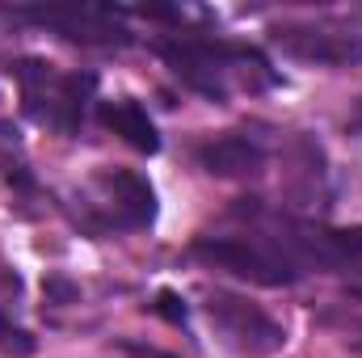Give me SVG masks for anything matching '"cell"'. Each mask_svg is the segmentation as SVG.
<instances>
[{
    "label": "cell",
    "instance_id": "cell-1",
    "mask_svg": "<svg viewBox=\"0 0 362 358\" xmlns=\"http://www.w3.org/2000/svg\"><path fill=\"white\" fill-rule=\"evenodd\" d=\"M160 55H165V64L177 72L189 89L202 93V97H211V101H223V97L232 93V85H240V89H262V85L274 81L270 64H266L257 51H249V47L177 38V42H165Z\"/></svg>",
    "mask_w": 362,
    "mask_h": 358
},
{
    "label": "cell",
    "instance_id": "cell-2",
    "mask_svg": "<svg viewBox=\"0 0 362 358\" xmlns=\"http://www.w3.org/2000/svg\"><path fill=\"white\" fill-rule=\"evenodd\" d=\"M194 258L215 270H228L236 278H249L257 287H291L303 266L291 258V249L278 236H198Z\"/></svg>",
    "mask_w": 362,
    "mask_h": 358
},
{
    "label": "cell",
    "instance_id": "cell-3",
    "mask_svg": "<svg viewBox=\"0 0 362 358\" xmlns=\"http://www.w3.org/2000/svg\"><path fill=\"white\" fill-rule=\"evenodd\" d=\"M81 198H85L93 228L135 232V228H148L152 215H156V190L135 169H101V173H93Z\"/></svg>",
    "mask_w": 362,
    "mask_h": 358
},
{
    "label": "cell",
    "instance_id": "cell-4",
    "mask_svg": "<svg viewBox=\"0 0 362 358\" xmlns=\"http://www.w3.org/2000/svg\"><path fill=\"white\" fill-rule=\"evenodd\" d=\"M202 308H206L215 333H219L236 354L266 358V354H274V350L286 346V329L274 321L266 308H257V304L245 299V295H232V291H206Z\"/></svg>",
    "mask_w": 362,
    "mask_h": 358
},
{
    "label": "cell",
    "instance_id": "cell-5",
    "mask_svg": "<svg viewBox=\"0 0 362 358\" xmlns=\"http://www.w3.org/2000/svg\"><path fill=\"white\" fill-rule=\"evenodd\" d=\"M17 17L55 30L68 42H85V47H114L127 42V30L118 25V13L97 8V4H47V8H21Z\"/></svg>",
    "mask_w": 362,
    "mask_h": 358
},
{
    "label": "cell",
    "instance_id": "cell-6",
    "mask_svg": "<svg viewBox=\"0 0 362 358\" xmlns=\"http://www.w3.org/2000/svg\"><path fill=\"white\" fill-rule=\"evenodd\" d=\"M274 42L282 47V55L316 68H350L362 59V34L329 30V25H278Z\"/></svg>",
    "mask_w": 362,
    "mask_h": 358
},
{
    "label": "cell",
    "instance_id": "cell-7",
    "mask_svg": "<svg viewBox=\"0 0 362 358\" xmlns=\"http://www.w3.org/2000/svg\"><path fill=\"white\" fill-rule=\"evenodd\" d=\"M198 165L211 173V178H228V181H245V178H257L270 161L266 144L245 135V131H223V135H211L194 148Z\"/></svg>",
    "mask_w": 362,
    "mask_h": 358
},
{
    "label": "cell",
    "instance_id": "cell-8",
    "mask_svg": "<svg viewBox=\"0 0 362 358\" xmlns=\"http://www.w3.org/2000/svg\"><path fill=\"white\" fill-rule=\"evenodd\" d=\"M101 127L114 131L122 144H131L135 152H156L160 148V135H156V122L148 118V110L135 101V97H114V101H101L97 110Z\"/></svg>",
    "mask_w": 362,
    "mask_h": 358
},
{
    "label": "cell",
    "instance_id": "cell-9",
    "mask_svg": "<svg viewBox=\"0 0 362 358\" xmlns=\"http://www.w3.org/2000/svg\"><path fill=\"white\" fill-rule=\"evenodd\" d=\"M0 350H4V354H30V350H34V337H30L21 325H13L4 312H0Z\"/></svg>",
    "mask_w": 362,
    "mask_h": 358
},
{
    "label": "cell",
    "instance_id": "cell-10",
    "mask_svg": "<svg viewBox=\"0 0 362 358\" xmlns=\"http://www.w3.org/2000/svg\"><path fill=\"white\" fill-rule=\"evenodd\" d=\"M346 342H350V346H354V350H358V354H362V329H358V333H354V337H346Z\"/></svg>",
    "mask_w": 362,
    "mask_h": 358
}]
</instances>
